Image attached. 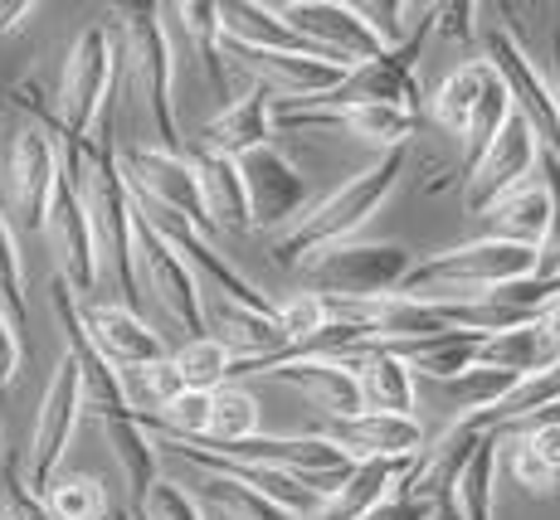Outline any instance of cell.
<instances>
[{
	"instance_id": "6da1fadb",
	"label": "cell",
	"mask_w": 560,
	"mask_h": 520,
	"mask_svg": "<svg viewBox=\"0 0 560 520\" xmlns=\"http://www.w3.org/2000/svg\"><path fill=\"white\" fill-rule=\"evenodd\" d=\"M49 307H54V321H59V335H63V355L79 365L83 414H93L107 428L117 462H122V476H127V486H132V511H142L152 486L161 482L156 476L161 448H156L152 428L132 414V404H127V394H122V370L98 351V341L89 335V321H83L79 292L63 283L59 273H54V283H49Z\"/></svg>"
},
{
	"instance_id": "7a4b0ae2",
	"label": "cell",
	"mask_w": 560,
	"mask_h": 520,
	"mask_svg": "<svg viewBox=\"0 0 560 520\" xmlns=\"http://www.w3.org/2000/svg\"><path fill=\"white\" fill-rule=\"evenodd\" d=\"M83 204H89L93 238H98V263L103 273L122 292V307H142V273H137V200L122 176V146H117L113 103H107L98 137L83 151V176H79Z\"/></svg>"
},
{
	"instance_id": "3957f363",
	"label": "cell",
	"mask_w": 560,
	"mask_h": 520,
	"mask_svg": "<svg viewBox=\"0 0 560 520\" xmlns=\"http://www.w3.org/2000/svg\"><path fill=\"white\" fill-rule=\"evenodd\" d=\"M541 268V248L508 244V238H478V244L448 248L424 263H415V273L405 277V287L395 297L415 302H482L502 287H516L526 277H536Z\"/></svg>"
},
{
	"instance_id": "277c9868",
	"label": "cell",
	"mask_w": 560,
	"mask_h": 520,
	"mask_svg": "<svg viewBox=\"0 0 560 520\" xmlns=\"http://www.w3.org/2000/svg\"><path fill=\"white\" fill-rule=\"evenodd\" d=\"M405 161H409V151H390V156H381L375 166H365L361 176H351L341 190H331L322 204H312L303 220H298L293 229L268 248V253H273V263L278 268H298V263H303L307 268L317 253L341 248L375 210H381L385 200H390V190L400 186V176H405Z\"/></svg>"
},
{
	"instance_id": "5b68a950",
	"label": "cell",
	"mask_w": 560,
	"mask_h": 520,
	"mask_svg": "<svg viewBox=\"0 0 560 520\" xmlns=\"http://www.w3.org/2000/svg\"><path fill=\"white\" fill-rule=\"evenodd\" d=\"M127 29V63H132V88L147 107V122L161 151H186L176 122V49H171L166 5L152 0H127L113 10Z\"/></svg>"
},
{
	"instance_id": "8992f818",
	"label": "cell",
	"mask_w": 560,
	"mask_h": 520,
	"mask_svg": "<svg viewBox=\"0 0 560 520\" xmlns=\"http://www.w3.org/2000/svg\"><path fill=\"white\" fill-rule=\"evenodd\" d=\"M117 83V39L107 35V25H89L69 45L59 79V107H54V137L59 146H89L93 127L103 122L107 103H113Z\"/></svg>"
},
{
	"instance_id": "52a82bcc",
	"label": "cell",
	"mask_w": 560,
	"mask_h": 520,
	"mask_svg": "<svg viewBox=\"0 0 560 520\" xmlns=\"http://www.w3.org/2000/svg\"><path fill=\"white\" fill-rule=\"evenodd\" d=\"M439 29V5H424L419 10V25L409 29L405 45L375 54V59L347 69V79L337 83L327 97L317 103H303V107H322V113H337V107H405V113H419V54H424V39ZM293 107V103H288Z\"/></svg>"
},
{
	"instance_id": "ba28073f",
	"label": "cell",
	"mask_w": 560,
	"mask_h": 520,
	"mask_svg": "<svg viewBox=\"0 0 560 520\" xmlns=\"http://www.w3.org/2000/svg\"><path fill=\"white\" fill-rule=\"evenodd\" d=\"M59 180H63V156H59L54 132L39 122L20 127L5 146V166H0V210L15 224V234L20 229L45 234Z\"/></svg>"
},
{
	"instance_id": "9c48e42d",
	"label": "cell",
	"mask_w": 560,
	"mask_h": 520,
	"mask_svg": "<svg viewBox=\"0 0 560 520\" xmlns=\"http://www.w3.org/2000/svg\"><path fill=\"white\" fill-rule=\"evenodd\" d=\"M122 176L132 200L147 214H166V220L190 224L196 234L210 238L214 220L200 190V170L190 151H161V146H122Z\"/></svg>"
},
{
	"instance_id": "30bf717a",
	"label": "cell",
	"mask_w": 560,
	"mask_h": 520,
	"mask_svg": "<svg viewBox=\"0 0 560 520\" xmlns=\"http://www.w3.org/2000/svg\"><path fill=\"white\" fill-rule=\"evenodd\" d=\"M415 273V258L400 244H341L303 268V287L327 302H385Z\"/></svg>"
},
{
	"instance_id": "8fae6325",
	"label": "cell",
	"mask_w": 560,
	"mask_h": 520,
	"mask_svg": "<svg viewBox=\"0 0 560 520\" xmlns=\"http://www.w3.org/2000/svg\"><path fill=\"white\" fill-rule=\"evenodd\" d=\"M278 15L312 54L341 63V69H357V63L385 54V39L375 35L365 10L347 5V0H283Z\"/></svg>"
},
{
	"instance_id": "7c38bea8",
	"label": "cell",
	"mask_w": 560,
	"mask_h": 520,
	"mask_svg": "<svg viewBox=\"0 0 560 520\" xmlns=\"http://www.w3.org/2000/svg\"><path fill=\"white\" fill-rule=\"evenodd\" d=\"M137 273H142V287L171 311V321L186 327V341L210 335V327H205V297H200L196 268L161 238V229L147 220L142 204H137Z\"/></svg>"
},
{
	"instance_id": "4fadbf2b",
	"label": "cell",
	"mask_w": 560,
	"mask_h": 520,
	"mask_svg": "<svg viewBox=\"0 0 560 520\" xmlns=\"http://www.w3.org/2000/svg\"><path fill=\"white\" fill-rule=\"evenodd\" d=\"M482 54H488V63L502 73V83L512 88L516 113L532 122L541 151L560 161V103L551 93V79H546V73L532 63V54L522 49L516 29L512 25H488L482 29Z\"/></svg>"
},
{
	"instance_id": "5bb4252c",
	"label": "cell",
	"mask_w": 560,
	"mask_h": 520,
	"mask_svg": "<svg viewBox=\"0 0 560 520\" xmlns=\"http://www.w3.org/2000/svg\"><path fill=\"white\" fill-rule=\"evenodd\" d=\"M536 161H541V142H536L532 122H526L522 113H512L508 132L492 142V151L482 156V166L472 170L468 186H463V214H468V220H488L508 194H516L526 186Z\"/></svg>"
},
{
	"instance_id": "9a60e30c",
	"label": "cell",
	"mask_w": 560,
	"mask_h": 520,
	"mask_svg": "<svg viewBox=\"0 0 560 520\" xmlns=\"http://www.w3.org/2000/svg\"><path fill=\"white\" fill-rule=\"evenodd\" d=\"M83 418V385H79V365L69 355H59L49 375V389L39 399V414H35V433H30V486H45L59 476V462L69 452V438Z\"/></svg>"
},
{
	"instance_id": "2e32d148",
	"label": "cell",
	"mask_w": 560,
	"mask_h": 520,
	"mask_svg": "<svg viewBox=\"0 0 560 520\" xmlns=\"http://www.w3.org/2000/svg\"><path fill=\"white\" fill-rule=\"evenodd\" d=\"M54 253H59V277L73 292H93L103 283V263H98V238H93V220L83 190L73 176L59 180V194L49 204V224H45Z\"/></svg>"
},
{
	"instance_id": "e0dca14e",
	"label": "cell",
	"mask_w": 560,
	"mask_h": 520,
	"mask_svg": "<svg viewBox=\"0 0 560 520\" xmlns=\"http://www.w3.org/2000/svg\"><path fill=\"white\" fill-rule=\"evenodd\" d=\"M244 170V190H249V220L254 229H278L293 214H307V176L283 156L278 146H264L254 156L240 161Z\"/></svg>"
},
{
	"instance_id": "ac0fdd59",
	"label": "cell",
	"mask_w": 560,
	"mask_h": 520,
	"mask_svg": "<svg viewBox=\"0 0 560 520\" xmlns=\"http://www.w3.org/2000/svg\"><path fill=\"white\" fill-rule=\"evenodd\" d=\"M273 122L283 132L293 127H347L351 137H361L365 146H375L381 156L390 151H409V137L419 132V113H405V107H337V113H322V107H273Z\"/></svg>"
},
{
	"instance_id": "d6986e66",
	"label": "cell",
	"mask_w": 560,
	"mask_h": 520,
	"mask_svg": "<svg viewBox=\"0 0 560 520\" xmlns=\"http://www.w3.org/2000/svg\"><path fill=\"white\" fill-rule=\"evenodd\" d=\"M317 433L327 442H337L351 462H375V458L405 462V458L424 452V428H419V418L375 414V409H365L357 418H327Z\"/></svg>"
},
{
	"instance_id": "ffe728a7",
	"label": "cell",
	"mask_w": 560,
	"mask_h": 520,
	"mask_svg": "<svg viewBox=\"0 0 560 520\" xmlns=\"http://www.w3.org/2000/svg\"><path fill=\"white\" fill-rule=\"evenodd\" d=\"M273 93L264 88V83H249V93L234 97V103H224L220 113L210 117V122L200 127V142L205 151H220V156H254V151L273 146Z\"/></svg>"
},
{
	"instance_id": "44dd1931",
	"label": "cell",
	"mask_w": 560,
	"mask_h": 520,
	"mask_svg": "<svg viewBox=\"0 0 560 520\" xmlns=\"http://www.w3.org/2000/svg\"><path fill=\"white\" fill-rule=\"evenodd\" d=\"M268 375L283 379V385H293V389H303L322 418H357V414H365L361 379H357V370H351L347 361H337V355L288 361V365H278V370H268Z\"/></svg>"
},
{
	"instance_id": "7402d4cb",
	"label": "cell",
	"mask_w": 560,
	"mask_h": 520,
	"mask_svg": "<svg viewBox=\"0 0 560 520\" xmlns=\"http://www.w3.org/2000/svg\"><path fill=\"white\" fill-rule=\"evenodd\" d=\"M83 321H89V335L98 341V351L117 370H137V365H156V361H171L166 341L137 317L132 307H113V302H93L83 307Z\"/></svg>"
},
{
	"instance_id": "603a6c76",
	"label": "cell",
	"mask_w": 560,
	"mask_h": 520,
	"mask_svg": "<svg viewBox=\"0 0 560 520\" xmlns=\"http://www.w3.org/2000/svg\"><path fill=\"white\" fill-rule=\"evenodd\" d=\"M337 361H347L351 370H357L365 409L415 418V370H409V361H400L395 351H385V345H375V341L357 345V351H341Z\"/></svg>"
},
{
	"instance_id": "cb8c5ba5",
	"label": "cell",
	"mask_w": 560,
	"mask_h": 520,
	"mask_svg": "<svg viewBox=\"0 0 560 520\" xmlns=\"http://www.w3.org/2000/svg\"><path fill=\"white\" fill-rule=\"evenodd\" d=\"M190 161L200 170V190H205V204H210L214 229L249 234L254 220H249V190H244L240 161L220 156V151H205V146H190Z\"/></svg>"
},
{
	"instance_id": "d4e9b609",
	"label": "cell",
	"mask_w": 560,
	"mask_h": 520,
	"mask_svg": "<svg viewBox=\"0 0 560 520\" xmlns=\"http://www.w3.org/2000/svg\"><path fill=\"white\" fill-rule=\"evenodd\" d=\"M415 468V458L390 462V458H375V462H357L351 476L341 482V492L331 496L312 520H365L381 501H390V492L405 482V472Z\"/></svg>"
},
{
	"instance_id": "484cf974",
	"label": "cell",
	"mask_w": 560,
	"mask_h": 520,
	"mask_svg": "<svg viewBox=\"0 0 560 520\" xmlns=\"http://www.w3.org/2000/svg\"><path fill=\"white\" fill-rule=\"evenodd\" d=\"M220 29L230 45L244 49H293V54H312L293 29L283 25L278 5H258V0H224L220 5ZM322 59V54H317Z\"/></svg>"
},
{
	"instance_id": "4316f807",
	"label": "cell",
	"mask_w": 560,
	"mask_h": 520,
	"mask_svg": "<svg viewBox=\"0 0 560 520\" xmlns=\"http://www.w3.org/2000/svg\"><path fill=\"white\" fill-rule=\"evenodd\" d=\"M492 83H498V69H492L488 59L458 63V69L448 73V79L439 83V93H434V122L444 127V132L463 137V127H468V117L478 113V103L488 97Z\"/></svg>"
},
{
	"instance_id": "83f0119b",
	"label": "cell",
	"mask_w": 560,
	"mask_h": 520,
	"mask_svg": "<svg viewBox=\"0 0 560 520\" xmlns=\"http://www.w3.org/2000/svg\"><path fill=\"white\" fill-rule=\"evenodd\" d=\"M488 238H508V244H526V248H541L546 229H551V190L546 186H522L516 194L498 204L488 214Z\"/></svg>"
},
{
	"instance_id": "f1b7e54d",
	"label": "cell",
	"mask_w": 560,
	"mask_h": 520,
	"mask_svg": "<svg viewBox=\"0 0 560 520\" xmlns=\"http://www.w3.org/2000/svg\"><path fill=\"white\" fill-rule=\"evenodd\" d=\"M196 496H200L205 506H214V511H220L224 520H303V516L288 511V506L268 501L264 492L230 482V476H220V472H200Z\"/></svg>"
},
{
	"instance_id": "f546056e",
	"label": "cell",
	"mask_w": 560,
	"mask_h": 520,
	"mask_svg": "<svg viewBox=\"0 0 560 520\" xmlns=\"http://www.w3.org/2000/svg\"><path fill=\"white\" fill-rule=\"evenodd\" d=\"M122 394L132 404V414L142 418H156L161 409H171L180 394H186V379L176 370V355L171 361H156V365H137V370H122Z\"/></svg>"
},
{
	"instance_id": "4dcf8cb0",
	"label": "cell",
	"mask_w": 560,
	"mask_h": 520,
	"mask_svg": "<svg viewBox=\"0 0 560 520\" xmlns=\"http://www.w3.org/2000/svg\"><path fill=\"white\" fill-rule=\"evenodd\" d=\"M171 20H180L186 25V35L196 39L200 49V63H205V79H210V88L224 97V29H220V5H210V0H186V5H166Z\"/></svg>"
},
{
	"instance_id": "1f68e13d",
	"label": "cell",
	"mask_w": 560,
	"mask_h": 520,
	"mask_svg": "<svg viewBox=\"0 0 560 520\" xmlns=\"http://www.w3.org/2000/svg\"><path fill=\"white\" fill-rule=\"evenodd\" d=\"M249 438H258V399L240 385L214 389L210 433H205L200 442H220V448H230V442H249Z\"/></svg>"
},
{
	"instance_id": "d6a6232c",
	"label": "cell",
	"mask_w": 560,
	"mask_h": 520,
	"mask_svg": "<svg viewBox=\"0 0 560 520\" xmlns=\"http://www.w3.org/2000/svg\"><path fill=\"white\" fill-rule=\"evenodd\" d=\"M176 370L186 379V389H200V394H214V389L230 385L234 370V351L214 335H200V341H186L176 351Z\"/></svg>"
},
{
	"instance_id": "836d02e7",
	"label": "cell",
	"mask_w": 560,
	"mask_h": 520,
	"mask_svg": "<svg viewBox=\"0 0 560 520\" xmlns=\"http://www.w3.org/2000/svg\"><path fill=\"white\" fill-rule=\"evenodd\" d=\"M39 496H45L54 520H103L107 516V496H103L98 476H89V472H59Z\"/></svg>"
},
{
	"instance_id": "e575fe53",
	"label": "cell",
	"mask_w": 560,
	"mask_h": 520,
	"mask_svg": "<svg viewBox=\"0 0 560 520\" xmlns=\"http://www.w3.org/2000/svg\"><path fill=\"white\" fill-rule=\"evenodd\" d=\"M498 448H502V433H488V442L478 448V458L468 462L458 486V506L463 520H492V482H498Z\"/></svg>"
},
{
	"instance_id": "d590c367",
	"label": "cell",
	"mask_w": 560,
	"mask_h": 520,
	"mask_svg": "<svg viewBox=\"0 0 560 520\" xmlns=\"http://www.w3.org/2000/svg\"><path fill=\"white\" fill-rule=\"evenodd\" d=\"M516 385H522V375L488 370V365H472V370H463L458 379H444V389L458 399V409H468V414H488V409H498Z\"/></svg>"
},
{
	"instance_id": "8d00e7d4",
	"label": "cell",
	"mask_w": 560,
	"mask_h": 520,
	"mask_svg": "<svg viewBox=\"0 0 560 520\" xmlns=\"http://www.w3.org/2000/svg\"><path fill=\"white\" fill-rule=\"evenodd\" d=\"M0 307L15 317V327H30V302H25V253H20L15 224L0 210Z\"/></svg>"
},
{
	"instance_id": "74e56055",
	"label": "cell",
	"mask_w": 560,
	"mask_h": 520,
	"mask_svg": "<svg viewBox=\"0 0 560 520\" xmlns=\"http://www.w3.org/2000/svg\"><path fill=\"white\" fill-rule=\"evenodd\" d=\"M502 438H512V448L532 452V458L560 482V404L541 409V414H532V418H522V424L508 428Z\"/></svg>"
},
{
	"instance_id": "f35d334b",
	"label": "cell",
	"mask_w": 560,
	"mask_h": 520,
	"mask_svg": "<svg viewBox=\"0 0 560 520\" xmlns=\"http://www.w3.org/2000/svg\"><path fill=\"white\" fill-rule=\"evenodd\" d=\"M210 399L214 394H200V389H186L171 409H161L156 418H147V428L161 433V438H180V442H200L210 433Z\"/></svg>"
},
{
	"instance_id": "ab89813d",
	"label": "cell",
	"mask_w": 560,
	"mask_h": 520,
	"mask_svg": "<svg viewBox=\"0 0 560 520\" xmlns=\"http://www.w3.org/2000/svg\"><path fill=\"white\" fill-rule=\"evenodd\" d=\"M0 516L5 520H54V511L45 506V496L25 482L15 458L0 462Z\"/></svg>"
},
{
	"instance_id": "60d3db41",
	"label": "cell",
	"mask_w": 560,
	"mask_h": 520,
	"mask_svg": "<svg viewBox=\"0 0 560 520\" xmlns=\"http://www.w3.org/2000/svg\"><path fill=\"white\" fill-rule=\"evenodd\" d=\"M137 520H205L200 501L186 492L180 482H156L152 496H147L142 511H132Z\"/></svg>"
},
{
	"instance_id": "b9f144b4",
	"label": "cell",
	"mask_w": 560,
	"mask_h": 520,
	"mask_svg": "<svg viewBox=\"0 0 560 520\" xmlns=\"http://www.w3.org/2000/svg\"><path fill=\"white\" fill-rule=\"evenodd\" d=\"M541 166H546V190H551V229H546L541 268H536V277H556L560 273V161L541 151Z\"/></svg>"
},
{
	"instance_id": "7bdbcfd3",
	"label": "cell",
	"mask_w": 560,
	"mask_h": 520,
	"mask_svg": "<svg viewBox=\"0 0 560 520\" xmlns=\"http://www.w3.org/2000/svg\"><path fill=\"white\" fill-rule=\"evenodd\" d=\"M20 365H25V331L15 327V317H10L5 307H0V389L15 385Z\"/></svg>"
},
{
	"instance_id": "ee69618b",
	"label": "cell",
	"mask_w": 560,
	"mask_h": 520,
	"mask_svg": "<svg viewBox=\"0 0 560 520\" xmlns=\"http://www.w3.org/2000/svg\"><path fill=\"white\" fill-rule=\"evenodd\" d=\"M405 476H409V472H405ZM365 520H434V506H429L424 496H415V492H409V486L400 482V486L390 492V501H381Z\"/></svg>"
},
{
	"instance_id": "f6af8a7d",
	"label": "cell",
	"mask_w": 560,
	"mask_h": 520,
	"mask_svg": "<svg viewBox=\"0 0 560 520\" xmlns=\"http://www.w3.org/2000/svg\"><path fill=\"white\" fill-rule=\"evenodd\" d=\"M508 468H512V476L526 486V492H551L556 486V476L541 468V462L532 458V452H522V448H512V458H508Z\"/></svg>"
},
{
	"instance_id": "bcb514c9",
	"label": "cell",
	"mask_w": 560,
	"mask_h": 520,
	"mask_svg": "<svg viewBox=\"0 0 560 520\" xmlns=\"http://www.w3.org/2000/svg\"><path fill=\"white\" fill-rule=\"evenodd\" d=\"M472 15H478V5H468V0H458V5H439V35L472 39L478 35V29H472Z\"/></svg>"
},
{
	"instance_id": "7dc6e473",
	"label": "cell",
	"mask_w": 560,
	"mask_h": 520,
	"mask_svg": "<svg viewBox=\"0 0 560 520\" xmlns=\"http://www.w3.org/2000/svg\"><path fill=\"white\" fill-rule=\"evenodd\" d=\"M35 0H0V35H10V29H20L30 15H35Z\"/></svg>"
},
{
	"instance_id": "c3c4849f",
	"label": "cell",
	"mask_w": 560,
	"mask_h": 520,
	"mask_svg": "<svg viewBox=\"0 0 560 520\" xmlns=\"http://www.w3.org/2000/svg\"><path fill=\"white\" fill-rule=\"evenodd\" d=\"M551 93H556V103H560V29H556V39H551Z\"/></svg>"
},
{
	"instance_id": "681fc988",
	"label": "cell",
	"mask_w": 560,
	"mask_h": 520,
	"mask_svg": "<svg viewBox=\"0 0 560 520\" xmlns=\"http://www.w3.org/2000/svg\"><path fill=\"white\" fill-rule=\"evenodd\" d=\"M0 462H5V433H0Z\"/></svg>"
},
{
	"instance_id": "f907efd6",
	"label": "cell",
	"mask_w": 560,
	"mask_h": 520,
	"mask_svg": "<svg viewBox=\"0 0 560 520\" xmlns=\"http://www.w3.org/2000/svg\"><path fill=\"white\" fill-rule=\"evenodd\" d=\"M556 486H560V482H556Z\"/></svg>"
}]
</instances>
